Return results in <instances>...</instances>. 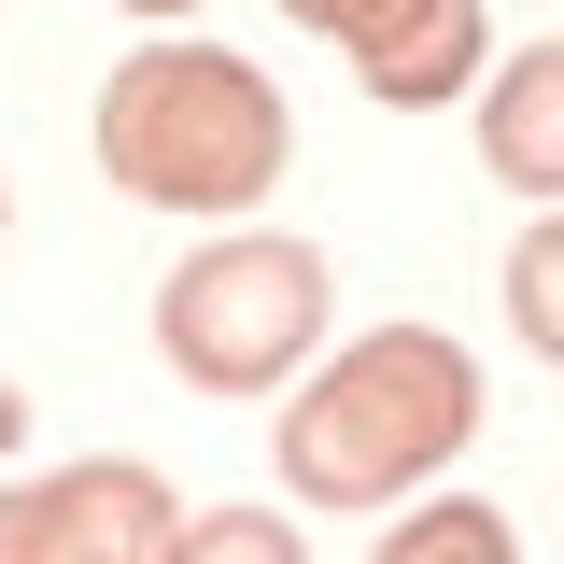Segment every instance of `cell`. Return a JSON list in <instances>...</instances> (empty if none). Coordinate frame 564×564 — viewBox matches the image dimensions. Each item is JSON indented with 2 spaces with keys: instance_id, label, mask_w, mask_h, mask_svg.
Segmentation results:
<instances>
[{
  "instance_id": "cell-1",
  "label": "cell",
  "mask_w": 564,
  "mask_h": 564,
  "mask_svg": "<svg viewBox=\"0 0 564 564\" xmlns=\"http://www.w3.org/2000/svg\"><path fill=\"white\" fill-rule=\"evenodd\" d=\"M480 437V352L437 325H367L339 367L282 395V494L296 508H395Z\"/></svg>"
},
{
  "instance_id": "cell-2",
  "label": "cell",
  "mask_w": 564,
  "mask_h": 564,
  "mask_svg": "<svg viewBox=\"0 0 564 564\" xmlns=\"http://www.w3.org/2000/svg\"><path fill=\"white\" fill-rule=\"evenodd\" d=\"M282 85L254 57H226V43H141L113 57L99 85V170H113V198L141 212H254L282 184Z\"/></svg>"
},
{
  "instance_id": "cell-3",
  "label": "cell",
  "mask_w": 564,
  "mask_h": 564,
  "mask_svg": "<svg viewBox=\"0 0 564 564\" xmlns=\"http://www.w3.org/2000/svg\"><path fill=\"white\" fill-rule=\"evenodd\" d=\"M325 339V254L282 226H212L155 282V352L184 395H296Z\"/></svg>"
},
{
  "instance_id": "cell-4",
  "label": "cell",
  "mask_w": 564,
  "mask_h": 564,
  "mask_svg": "<svg viewBox=\"0 0 564 564\" xmlns=\"http://www.w3.org/2000/svg\"><path fill=\"white\" fill-rule=\"evenodd\" d=\"M170 480L99 452V466H57V480H0V564H155L170 551Z\"/></svg>"
},
{
  "instance_id": "cell-5",
  "label": "cell",
  "mask_w": 564,
  "mask_h": 564,
  "mask_svg": "<svg viewBox=\"0 0 564 564\" xmlns=\"http://www.w3.org/2000/svg\"><path fill=\"white\" fill-rule=\"evenodd\" d=\"M480 170L508 184V198L564 212V29L480 70Z\"/></svg>"
},
{
  "instance_id": "cell-6",
  "label": "cell",
  "mask_w": 564,
  "mask_h": 564,
  "mask_svg": "<svg viewBox=\"0 0 564 564\" xmlns=\"http://www.w3.org/2000/svg\"><path fill=\"white\" fill-rule=\"evenodd\" d=\"M381 99H410V113H437V99H466L480 85V57H494V29H480V0H381L367 29L339 43Z\"/></svg>"
},
{
  "instance_id": "cell-7",
  "label": "cell",
  "mask_w": 564,
  "mask_h": 564,
  "mask_svg": "<svg viewBox=\"0 0 564 564\" xmlns=\"http://www.w3.org/2000/svg\"><path fill=\"white\" fill-rule=\"evenodd\" d=\"M381 564H522V536H508V508H480V494H437V508H410L381 536Z\"/></svg>"
},
{
  "instance_id": "cell-8",
  "label": "cell",
  "mask_w": 564,
  "mask_h": 564,
  "mask_svg": "<svg viewBox=\"0 0 564 564\" xmlns=\"http://www.w3.org/2000/svg\"><path fill=\"white\" fill-rule=\"evenodd\" d=\"M155 564H311V551H296V522H282V508H184Z\"/></svg>"
},
{
  "instance_id": "cell-9",
  "label": "cell",
  "mask_w": 564,
  "mask_h": 564,
  "mask_svg": "<svg viewBox=\"0 0 564 564\" xmlns=\"http://www.w3.org/2000/svg\"><path fill=\"white\" fill-rule=\"evenodd\" d=\"M508 325H522V352H551V367H564V212L508 240Z\"/></svg>"
},
{
  "instance_id": "cell-10",
  "label": "cell",
  "mask_w": 564,
  "mask_h": 564,
  "mask_svg": "<svg viewBox=\"0 0 564 564\" xmlns=\"http://www.w3.org/2000/svg\"><path fill=\"white\" fill-rule=\"evenodd\" d=\"M282 14H296V29H325V43H352V29H367L381 0H282Z\"/></svg>"
},
{
  "instance_id": "cell-11",
  "label": "cell",
  "mask_w": 564,
  "mask_h": 564,
  "mask_svg": "<svg viewBox=\"0 0 564 564\" xmlns=\"http://www.w3.org/2000/svg\"><path fill=\"white\" fill-rule=\"evenodd\" d=\"M0 452H29V395L14 381H0Z\"/></svg>"
},
{
  "instance_id": "cell-12",
  "label": "cell",
  "mask_w": 564,
  "mask_h": 564,
  "mask_svg": "<svg viewBox=\"0 0 564 564\" xmlns=\"http://www.w3.org/2000/svg\"><path fill=\"white\" fill-rule=\"evenodd\" d=\"M113 14H198V0H113Z\"/></svg>"
},
{
  "instance_id": "cell-13",
  "label": "cell",
  "mask_w": 564,
  "mask_h": 564,
  "mask_svg": "<svg viewBox=\"0 0 564 564\" xmlns=\"http://www.w3.org/2000/svg\"><path fill=\"white\" fill-rule=\"evenodd\" d=\"M0 240H14V198H0Z\"/></svg>"
}]
</instances>
